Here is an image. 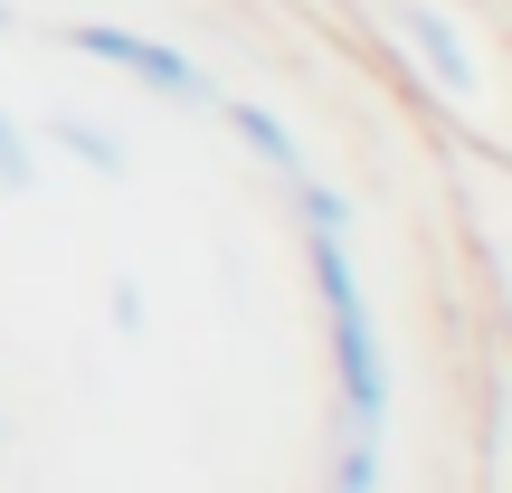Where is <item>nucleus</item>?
<instances>
[{
	"instance_id": "obj_5",
	"label": "nucleus",
	"mask_w": 512,
	"mask_h": 493,
	"mask_svg": "<svg viewBox=\"0 0 512 493\" xmlns=\"http://www.w3.org/2000/svg\"><path fill=\"white\" fill-rule=\"evenodd\" d=\"M29 133H38V152H57V162L86 171V181H133V133L105 124V114H86V105H48Z\"/></svg>"
},
{
	"instance_id": "obj_4",
	"label": "nucleus",
	"mask_w": 512,
	"mask_h": 493,
	"mask_svg": "<svg viewBox=\"0 0 512 493\" xmlns=\"http://www.w3.org/2000/svg\"><path fill=\"white\" fill-rule=\"evenodd\" d=\"M437 152L456 162V209H465V247H475L484 285H503V247H512V228H503V152H484V143H456V133H437Z\"/></svg>"
},
{
	"instance_id": "obj_7",
	"label": "nucleus",
	"mask_w": 512,
	"mask_h": 493,
	"mask_svg": "<svg viewBox=\"0 0 512 493\" xmlns=\"http://www.w3.org/2000/svg\"><path fill=\"white\" fill-rule=\"evenodd\" d=\"M275 190H285V219L294 228H342V238L361 228V190H351L342 171H323V162H294Z\"/></svg>"
},
{
	"instance_id": "obj_1",
	"label": "nucleus",
	"mask_w": 512,
	"mask_h": 493,
	"mask_svg": "<svg viewBox=\"0 0 512 493\" xmlns=\"http://www.w3.org/2000/svg\"><path fill=\"white\" fill-rule=\"evenodd\" d=\"M351 38L389 67V86L437 133L512 152V57L503 0H332Z\"/></svg>"
},
{
	"instance_id": "obj_3",
	"label": "nucleus",
	"mask_w": 512,
	"mask_h": 493,
	"mask_svg": "<svg viewBox=\"0 0 512 493\" xmlns=\"http://www.w3.org/2000/svg\"><path fill=\"white\" fill-rule=\"evenodd\" d=\"M57 48L86 57V67H105V76H124L133 95L181 105V114H209L219 86H228L200 48H181V38H162V29H133V19H57Z\"/></svg>"
},
{
	"instance_id": "obj_2",
	"label": "nucleus",
	"mask_w": 512,
	"mask_h": 493,
	"mask_svg": "<svg viewBox=\"0 0 512 493\" xmlns=\"http://www.w3.org/2000/svg\"><path fill=\"white\" fill-rule=\"evenodd\" d=\"M294 266H304L323 370H332V427H380L389 437L399 380H389V332H380V304L361 285V256H351L342 228H294Z\"/></svg>"
},
{
	"instance_id": "obj_9",
	"label": "nucleus",
	"mask_w": 512,
	"mask_h": 493,
	"mask_svg": "<svg viewBox=\"0 0 512 493\" xmlns=\"http://www.w3.org/2000/svg\"><path fill=\"white\" fill-rule=\"evenodd\" d=\"M38 162H48V152H38L29 114L0 105V200H29V190H38Z\"/></svg>"
},
{
	"instance_id": "obj_10",
	"label": "nucleus",
	"mask_w": 512,
	"mask_h": 493,
	"mask_svg": "<svg viewBox=\"0 0 512 493\" xmlns=\"http://www.w3.org/2000/svg\"><path fill=\"white\" fill-rule=\"evenodd\" d=\"M105 323L124 332V342H143V332H152V294L133 285V275H105Z\"/></svg>"
},
{
	"instance_id": "obj_8",
	"label": "nucleus",
	"mask_w": 512,
	"mask_h": 493,
	"mask_svg": "<svg viewBox=\"0 0 512 493\" xmlns=\"http://www.w3.org/2000/svg\"><path fill=\"white\" fill-rule=\"evenodd\" d=\"M323 484H342V493H380V484H389V446H380V427H332Z\"/></svg>"
},
{
	"instance_id": "obj_11",
	"label": "nucleus",
	"mask_w": 512,
	"mask_h": 493,
	"mask_svg": "<svg viewBox=\"0 0 512 493\" xmlns=\"http://www.w3.org/2000/svg\"><path fill=\"white\" fill-rule=\"evenodd\" d=\"M10 29H19V10H10V0H0V38H10Z\"/></svg>"
},
{
	"instance_id": "obj_6",
	"label": "nucleus",
	"mask_w": 512,
	"mask_h": 493,
	"mask_svg": "<svg viewBox=\"0 0 512 493\" xmlns=\"http://www.w3.org/2000/svg\"><path fill=\"white\" fill-rule=\"evenodd\" d=\"M209 124H219V133H228V143L247 152L256 171H275V181H285L294 162H313V152H304V133H294L285 114L266 105V95H238V86H219V105H209Z\"/></svg>"
}]
</instances>
